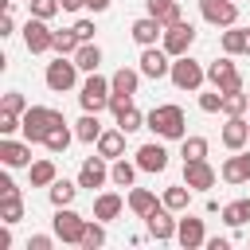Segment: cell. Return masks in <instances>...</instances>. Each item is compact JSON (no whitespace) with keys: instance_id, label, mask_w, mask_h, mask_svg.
I'll return each instance as SVG.
<instances>
[{"instance_id":"f1b7e54d","label":"cell","mask_w":250,"mask_h":250,"mask_svg":"<svg viewBox=\"0 0 250 250\" xmlns=\"http://www.w3.org/2000/svg\"><path fill=\"white\" fill-rule=\"evenodd\" d=\"M129 207H133V215H141V219H145V215L156 207V195H152L148 188H133V191H129Z\"/></svg>"},{"instance_id":"9c48e42d","label":"cell","mask_w":250,"mask_h":250,"mask_svg":"<svg viewBox=\"0 0 250 250\" xmlns=\"http://www.w3.org/2000/svg\"><path fill=\"white\" fill-rule=\"evenodd\" d=\"M199 12L215 27H234V20H238V4L234 0H199Z\"/></svg>"},{"instance_id":"bcb514c9","label":"cell","mask_w":250,"mask_h":250,"mask_svg":"<svg viewBox=\"0 0 250 250\" xmlns=\"http://www.w3.org/2000/svg\"><path fill=\"white\" fill-rule=\"evenodd\" d=\"M27 250H51V238L47 234H35V238H27Z\"/></svg>"},{"instance_id":"e575fe53","label":"cell","mask_w":250,"mask_h":250,"mask_svg":"<svg viewBox=\"0 0 250 250\" xmlns=\"http://www.w3.org/2000/svg\"><path fill=\"white\" fill-rule=\"evenodd\" d=\"M74 191H78L74 184L55 180V184H51V203H55V207H70V203H74Z\"/></svg>"},{"instance_id":"d6a6232c","label":"cell","mask_w":250,"mask_h":250,"mask_svg":"<svg viewBox=\"0 0 250 250\" xmlns=\"http://www.w3.org/2000/svg\"><path fill=\"white\" fill-rule=\"evenodd\" d=\"M188 199H191V188H188V184H180V188H168L160 203H164L168 211H184V207H188Z\"/></svg>"},{"instance_id":"9a60e30c","label":"cell","mask_w":250,"mask_h":250,"mask_svg":"<svg viewBox=\"0 0 250 250\" xmlns=\"http://www.w3.org/2000/svg\"><path fill=\"white\" fill-rule=\"evenodd\" d=\"M176 242H180L184 250H195V246H203V242H207V234H203V219H195V215L180 219V227H176Z\"/></svg>"},{"instance_id":"f35d334b","label":"cell","mask_w":250,"mask_h":250,"mask_svg":"<svg viewBox=\"0 0 250 250\" xmlns=\"http://www.w3.org/2000/svg\"><path fill=\"white\" fill-rule=\"evenodd\" d=\"M102 242H105V230H102V219H98V223H86V230H82V246H86V250H98Z\"/></svg>"},{"instance_id":"836d02e7","label":"cell","mask_w":250,"mask_h":250,"mask_svg":"<svg viewBox=\"0 0 250 250\" xmlns=\"http://www.w3.org/2000/svg\"><path fill=\"white\" fill-rule=\"evenodd\" d=\"M31 184L35 188H51L55 184V164L51 160H35L31 164Z\"/></svg>"},{"instance_id":"3957f363","label":"cell","mask_w":250,"mask_h":250,"mask_svg":"<svg viewBox=\"0 0 250 250\" xmlns=\"http://www.w3.org/2000/svg\"><path fill=\"white\" fill-rule=\"evenodd\" d=\"M109 94H113V86H109L102 74H90V78L82 82L78 102H82V109H86V113H98V109H105V105H109Z\"/></svg>"},{"instance_id":"8fae6325","label":"cell","mask_w":250,"mask_h":250,"mask_svg":"<svg viewBox=\"0 0 250 250\" xmlns=\"http://www.w3.org/2000/svg\"><path fill=\"white\" fill-rule=\"evenodd\" d=\"M207 78L215 82V90H223V94H230V90H242V74L234 70V62L230 59H219V62H211L207 66Z\"/></svg>"},{"instance_id":"f907efd6","label":"cell","mask_w":250,"mask_h":250,"mask_svg":"<svg viewBox=\"0 0 250 250\" xmlns=\"http://www.w3.org/2000/svg\"><path fill=\"white\" fill-rule=\"evenodd\" d=\"M59 4H62V8H66V12H78V8H82V4H86V0H59Z\"/></svg>"},{"instance_id":"83f0119b","label":"cell","mask_w":250,"mask_h":250,"mask_svg":"<svg viewBox=\"0 0 250 250\" xmlns=\"http://www.w3.org/2000/svg\"><path fill=\"white\" fill-rule=\"evenodd\" d=\"M74 137H78V141H86V145H94V141L102 137V121H98V113H86V117L74 125Z\"/></svg>"},{"instance_id":"816d5d0a","label":"cell","mask_w":250,"mask_h":250,"mask_svg":"<svg viewBox=\"0 0 250 250\" xmlns=\"http://www.w3.org/2000/svg\"><path fill=\"white\" fill-rule=\"evenodd\" d=\"M246 55H250V31H246Z\"/></svg>"},{"instance_id":"4316f807","label":"cell","mask_w":250,"mask_h":250,"mask_svg":"<svg viewBox=\"0 0 250 250\" xmlns=\"http://www.w3.org/2000/svg\"><path fill=\"white\" fill-rule=\"evenodd\" d=\"M246 109H250V94H242V90L223 94V113H227V117H242Z\"/></svg>"},{"instance_id":"30bf717a","label":"cell","mask_w":250,"mask_h":250,"mask_svg":"<svg viewBox=\"0 0 250 250\" xmlns=\"http://www.w3.org/2000/svg\"><path fill=\"white\" fill-rule=\"evenodd\" d=\"M145 223H148V234H152L156 242H172V238H176V227H180L164 203H160V207H152V211L145 215Z\"/></svg>"},{"instance_id":"c3c4849f","label":"cell","mask_w":250,"mask_h":250,"mask_svg":"<svg viewBox=\"0 0 250 250\" xmlns=\"http://www.w3.org/2000/svg\"><path fill=\"white\" fill-rule=\"evenodd\" d=\"M207 250H227V238H207Z\"/></svg>"},{"instance_id":"74e56055","label":"cell","mask_w":250,"mask_h":250,"mask_svg":"<svg viewBox=\"0 0 250 250\" xmlns=\"http://www.w3.org/2000/svg\"><path fill=\"white\" fill-rule=\"evenodd\" d=\"M141 125H145V113H141L137 105H129L125 113H117V129H125V133H137Z\"/></svg>"},{"instance_id":"7bdbcfd3","label":"cell","mask_w":250,"mask_h":250,"mask_svg":"<svg viewBox=\"0 0 250 250\" xmlns=\"http://www.w3.org/2000/svg\"><path fill=\"white\" fill-rule=\"evenodd\" d=\"M0 109L23 113V109H27V102H23V94H20V90H8V94H4V102H0Z\"/></svg>"},{"instance_id":"b9f144b4","label":"cell","mask_w":250,"mask_h":250,"mask_svg":"<svg viewBox=\"0 0 250 250\" xmlns=\"http://www.w3.org/2000/svg\"><path fill=\"white\" fill-rule=\"evenodd\" d=\"M199 109H203V113H219V109H223V90L199 94Z\"/></svg>"},{"instance_id":"44dd1931","label":"cell","mask_w":250,"mask_h":250,"mask_svg":"<svg viewBox=\"0 0 250 250\" xmlns=\"http://www.w3.org/2000/svg\"><path fill=\"white\" fill-rule=\"evenodd\" d=\"M121 152H125V129H109V133H102V137H98V156L117 160Z\"/></svg>"},{"instance_id":"4dcf8cb0","label":"cell","mask_w":250,"mask_h":250,"mask_svg":"<svg viewBox=\"0 0 250 250\" xmlns=\"http://www.w3.org/2000/svg\"><path fill=\"white\" fill-rule=\"evenodd\" d=\"M223 51L227 55H246V31L242 27H227L223 31Z\"/></svg>"},{"instance_id":"f546056e","label":"cell","mask_w":250,"mask_h":250,"mask_svg":"<svg viewBox=\"0 0 250 250\" xmlns=\"http://www.w3.org/2000/svg\"><path fill=\"white\" fill-rule=\"evenodd\" d=\"M43 145H47L51 152H66V145H70V129H66V121H62V125H51L47 137H43Z\"/></svg>"},{"instance_id":"7402d4cb","label":"cell","mask_w":250,"mask_h":250,"mask_svg":"<svg viewBox=\"0 0 250 250\" xmlns=\"http://www.w3.org/2000/svg\"><path fill=\"white\" fill-rule=\"evenodd\" d=\"M145 8H148V16H156L164 27H172V23H180V20H184L176 0H145Z\"/></svg>"},{"instance_id":"ba28073f","label":"cell","mask_w":250,"mask_h":250,"mask_svg":"<svg viewBox=\"0 0 250 250\" xmlns=\"http://www.w3.org/2000/svg\"><path fill=\"white\" fill-rule=\"evenodd\" d=\"M74 78H78V62H74V59H66V55H59V59L47 66V86H51L55 94L74 90Z\"/></svg>"},{"instance_id":"8992f818","label":"cell","mask_w":250,"mask_h":250,"mask_svg":"<svg viewBox=\"0 0 250 250\" xmlns=\"http://www.w3.org/2000/svg\"><path fill=\"white\" fill-rule=\"evenodd\" d=\"M203 78H207V70H203L195 59L180 55V59L172 62V86H176V90H199Z\"/></svg>"},{"instance_id":"603a6c76","label":"cell","mask_w":250,"mask_h":250,"mask_svg":"<svg viewBox=\"0 0 250 250\" xmlns=\"http://www.w3.org/2000/svg\"><path fill=\"white\" fill-rule=\"evenodd\" d=\"M117 215H121V195L105 191V195H98V199H94V219L109 223V219H117Z\"/></svg>"},{"instance_id":"8d00e7d4","label":"cell","mask_w":250,"mask_h":250,"mask_svg":"<svg viewBox=\"0 0 250 250\" xmlns=\"http://www.w3.org/2000/svg\"><path fill=\"white\" fill-rule=\"evenodd\" d=\"M180 156H184V160H207V141H203V137H184Z\"/></svg>"},{"instance_id":"d590c367","label":"cell","mask_w":250,"mask_h":250,"mask_svg":"<svg viewBox=\"0 0 250 250\" xmlns=\"http://www.w3.org/2000/svg\"><path fill=\"white\" fill-rule=\"evenodd\" d=\"M78 47H82V39L74 35V27H70V31H55V47H51V51H59V55H74Z\"/></svg>"},{"instance_id":"5bb4252c","label":"cell","mask_w":250,"mask_h":250,"mask_svg":"<svg viewBox=\"0 0 250 250\" xmlns=\"http://www.w3.org/2000/svg\"><path fill=\"white\" fill-rule=\"evenodd\" d=\"M133 39L141 43V47H156V39H164V23L156 20V16H141V20H133Z\"/></svg>"},{"instance_id":"60d3db41","label":"cell","mask_w":250,"mask_h":250,"mask_svg":"<svg viewBox=\"0 0 250 250\" xmlns=\"http://www.w3.org/2000/svg\"><path fill=\"white\" fill-rule=\"evenodd\" d=\"M27 8H31V16H39V20H51L62 4L59 0H27Z\"/></svg>"},{"instance_id":"6da1fadb","label":"cell","mask_w":250,"mask_h":250,"mask_svg":"<svg viewBox=\"0 0 250 250\" xmlns=\"http://www.w3.org/2000/svg\"><path fill=\"white\" fill-rule=\"evenodd\" d=\"M145 125H148L156 137H164V141H184V137H188V117H184L180 105H156V109L145 117Z\"/></svg>"},{"instance_id":"e0dca14e","label":"cell","mask_w":250,"mask_h":250,"mask_svg":"<svg viewBox=\"0 0 250 250\" xmlns=\"http://www.w3.org/2000/svg\"><path fill=\"white\" fill-rule=\"evenodd\" d=\"M137 168H145V172H164L168 168V152H164V145H141L137 148Z\"/></svg>"},{"instance_id":"5b68a950","label":"cell","mask_w":250,"mask_h":250,"mask_svg":"<svg viewBox=\"0 0 250 250\" xmlns=\"http://www.w3.org/2000/svg\"><path fill=\"white\" fill-rule=\"evenodd\" d=\"M191 43H195V27H191L188 20H180V23L164 27V39H160V47H164V51H168L172 59L188 55V51H191Z\"/></svg>"},{"instance_id":"7c38bea8","label":"cell","mask_w":250,"mask_h":250,"mask_svg":"<svg viewBox=\"0 0 250 250\" xmlns=\"http://www.w3.org/2000/svg\"><path fill=\"white\" fill-rule=\"evenodd\" d=\"M172 55L164 51V47H145V55H141V74L145 78H164V74H172V62H168Z\"/></svg>"},{"instance_id":"484cf974","label":"cell","mask_w":250,"mask_h":250,"mask_svg":"<svg viewBox=\"0 0 250 250\" xmlns=\"http://www.w3.org/2000/svg\"><path fill=\"white\" fill-rule=\"evenodd\" d=\"M70 59L78 62V70H90V74H94V70H98V62H102V51H98L94 43H82V47H78Z\"/></svg>"},{"instance_id":"681fc988","label":"cell","mask_w":250,"mask_h":250,"mask_svg":"<svg viewBox=\"0 0 250 250\" xmlns=\"http://www.w3.org/2000/svg\"><path fill=\"white\" fill-rule=\"evenodd\" d=\"M86 8H94V12H105V8H109V0H86Z\"/></svg>"},{"instance_id":"f6af8a7d","label":"cell","mask_w":250,"mask_h":250,"mask_svg":"<svg viewBox=\"0 0 250 250\" xmlns=\"http://www.w3.org/2000/svg\"><path fill=\"white\" fill-rule=\"evenodd\" d=\"M94 31H98V27H94L90 20H78V23H74V35H78L82 43H90V39H94Z\"/></svg>"},{"instance_id":"2e32d148","label":"cell","mask_w":250,"mask_h":250,"mask_svg":"<svg viewBox=\"0 0 250 250\" xmlns=\"http://www.w3.org/2000/svg\"><path fill=\"white\" fill-rule=\"evenodd\" d=\"M0 160H4L8 168H23V164H31V141L23 145V141L4 137V141H0Z\"/></svg>"},{"instance_id":"cb8c5ba5","label":"cell","mask_w":250,"mask_h":250,"mask_svg":"<svg viewBox=\"0 0 250 250\" xmlns=\"http://www.w3.org/2000/svg\"><path fill=\"white\" fill-rule=\"evenodd\" d=\"M109 86H113L117 94H137V86H141V70H129V66H121V70L109 78Z\"/></svg>"},{"instance_id":"d4e9b609","label":"cell","mask_w":250,"mask_h":250,"mask_svg":"<svg viewBox=\"0 0 250 250\" xmlns=\"http://www.w3.org/2000/svg\"><path fill=\"white\" fill-rule=\"evenodd\" d=\"M223 223H227V227H242V223H250V199H234V203H227V207H223Z\"/></svg>"},{"instance_id":"d6986e66","label":"cell","mask_w":250,"mask_h":250,"mask_svg":"<svg viewBox=\"0 0 250 250\" xmlns=\"http://www.w3.org/2000/svg\"><path fill=\"white\" fill-rule=\"evenodd\" d=\"M246 141H250V121H242V117H230V121L223 125V145H227L230 152H238Z\"/></svg>"},{"instance_id":"7a4b0ae2","label":"cell","mask_w":250,"mask_h":250,"mask_svg":"<svg viewBox=\"0 0 250 250\" xmlns=\"http://www.w3.org/2000/svg\"><path fill=\"white\" fill-rule=\"evenodd\" d=\"M51 125H62V113L59 109H47V105H27L23 109V141L43 145V137H47Z\"/></svg>"},{"instance_id":"52a82bcc","label":"cell","mask_w":250,"mask_h":250,"mask_svg":"<svg viewBox=\"0 0 250 250\" xmlns=\"http://www.w3.org/2000/svg\"><path fill=\"white\" fill-rule=\"evenodd\" d=\"M23 43H27V51H31V55H43V51H51V47H55V31L47 27V20L31 16V20L23 23Z\"/></svg>"},{"instance_id":"1f68e13d","label":"cell","mask_w":250,"mask_h":250,"mask_svg":"<svg viewBox=\"0 0 250 250\" xmlns=\"http://www.w3.org/2000/svg\"><path fill=\"white\" fill-rule=\"evenodd\" d=\"M133 176H137V168H133L129 160H121V156H117V160H113V168H109V180H113L117 188H133Z\"/></svg>"},{"instance_id":"4fadbf2b","label":"cell","mask_w":250,"mask_h":250,"mask_svg":"<svg viewBox=\"0 0 250 250\" xmlns=\"http://www.w3.org/2000/svg\"><path fill=\"white\" fill-rule=\"evenodd\" d=\"M184 184L191 191H207V188H215V168L207 160H184Z\"/></svg>"},{"instance_id":"ac0fdd59","label":"cell","mask_w":250,"mask_h":250,"mask_svg":"<svg viewBox=\"0 0 250 250\" xmlns=\"http://www.w3.org/2000/svg\"><path fill=\"white\" fill-rule=\"evenodd\" d=\"M223 180L227 184H250V152H234L227 164H223Z\"/></svg>"},{"instance_id":"ffe728a7","label":"cell","mask_w":250,"mask_h":250,"mask_svg":"<svg viewBox=\"0 0 250 250\" xmlns=\"http://www.w3.org/2000/svg\"><path fill=\"white\" fill-rule=\"evenodd\" d=\"M102 160H105V156H90V160L78 168V188H102V184H105L109 172H105Z\"/></svg>"},{"instance_id":"7dc6e473","label":"cell","mask_w":250,"mask_h":250,"mask_svg":"<svg viewBox=\"0 0 250 250\" xmlns=\"http://www.w3.org/2000/svg\"><path fill=\"white\" fill-rule=\"evenodd\" d=\"M12 27H16V20H12V12H4V20H0V35H12Z\"/></svg>"},{"instance_id":"ee69618b","label":"cell","mask_w":250,"mask_h":250,"mask_svg":"<svg viewBox=\"0 0 250 250\" xmlns=\"http://www.w3.org/2000/svg\"><path fill=\"white\" fill-rule=\"evenodd\" d=\"M129 105H133V94H117V90L109 94V109H113V113H125Z\"/></svg>"},{"instance_id":"277c9868","label":"cell","mask_w":250,"mask_h":250,"mask_svg":"<svg viewBox=\"0 0 250 250\" xmlns=\"http://www.w3.org/2000/svg\"><path fill=\"white\" fill-rule=\"evenodd\" d=\"M51 227H55V234H59L62 242H74V246H82L86 219H82L78 211H70V207H55V219H51Z\"/></svg>"},{"instance_id":"ab89813d","label":"cell","mask_w":250,"mask_h":250,"mask_svg":"<svg viewBox=\"0 0 250 250\" xmlns=\"http://www.w3.org/2000/svg\"><path fill=\"white\" fill-rule=\"evenodd\" d=\"M16 129H23V113H12V109H0V137H12Z\"/></svg>"}]
</instances>
